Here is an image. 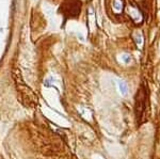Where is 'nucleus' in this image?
<instances>
[{
  "label": "nucleus",
  "mask_w": 160,
  "mask_h": 159,
  "mask_svg": "<svg viewBox=\"0 0 160 159\" xmlns=\"http://www.w3.org/2000/svg\"><path fill=\"white\" fill-rule=\"evenodd\" d=\"M17 91L19 94V101L28 108H34L38 104V96L22 79H16Z\"/></svg>",
  "instance_id": "1"
},
{
  "label": "nucleus",
  "mask_w": 160,
  "mask_h": 159,
  "mask_svg": "<svg viewBox=\"0 0 160 159\" xmlns=\"http://www.w3.org/2000/svg\"><path fill=\"white\" fill-rule=\"evenodd\" d=\"M118 90H120L121 94L122 95H126L127 94V91H128V88H127V84L126 82H124V81H118Z\"/></svg>",
  "instance_id": "2"
},
{
  "label": "nucleus",
  "mask_w": 160,
  "mask_h": 159,
  "mask_svg": "<svg viewBox=\"0 0 160 159\" xmlns=\"http://www.w3.org/2000/svg\"><path fill=\"white\" fill-rule=\"evenodd\" d=\"M122 59H123V61L125 62L126 64H128L131 61V58H130V56H128V55H123L122 56Z\"/></svg>",
  "instance_id": "3"
}]
</instances>
